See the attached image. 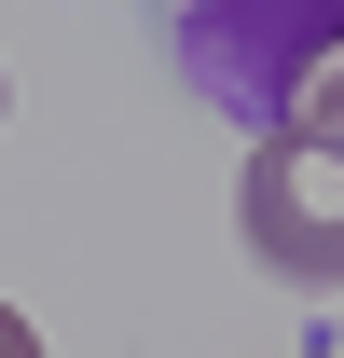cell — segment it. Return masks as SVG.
I'll return each instance as SVG.
<instances>
[{
	"mask_svg": "<svg viewBox=\"0 0 344 358\" xmlns=\"http://www.w3.org/2000/svg\"><path fill=\"white\" fill-rule=\"evenodd\" d=\"M166 69L248 138H344V0H193L166 14Z\"/></svg>",
	"mask_w": 344,
	"mask_h": 358,
	"instance_id": "1",
	"label": "cell"
},
{
	"mask_svg": "<svg viewBox=\"0 0 344 358\" xmlns=\"http://www.w3.org/2000/svg\"><path fill=\"white\" fill-rule=\"evenodd\" d=\"M234 221L275 289H344V138H248Z\"/></svg>",
	"mask_w": 344,
	"mask_h": 358,
	"instance_id": "2",
	"label": "cell"
},
{
	"mask_svg": "<svg viewBox=\"0 0 344 358\" xmlns=\"http://www.w3.org/2000/svg\"><path fill=\"white\" fill-rule=\"evenodd\" d=\"M0 358H42V331H28V317H14V303H0Z\"/></svg>",
	"mask_w": 344,
	"mask_h": 358,
	"instance_id": "3",
	"label": "cell"
},
{
	"mask_svg": "<svg viewBox=\"0 0 344 358\" xmlns=\"http://www.w3.org/2000/svg\"><path fill=\"white\" fill-rule=\"evenodd\" d=\"M0 110H14V83H0Z\"/></svg>",
	"mask_w": 344,
	"mask_h": 358,
	"instance_id": "4",
	"label": "cell"
}]
</instances>
